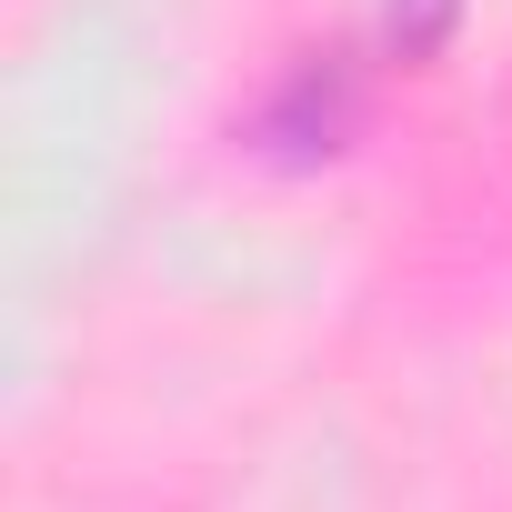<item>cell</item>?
<instances>
[{
  "label": "cell",
  "instance_id": "obj_1",
  "mask_svg": "<svg viewBox=\"0 0 512 512\" xmlns=\"http://www.w3.org/2000/svg\"><path fill=\"white\" fill-rule=\"evenodd\" d=\"M462 11V0H392V21L412 31V41H442V21Z\"/></svg>",
  "mask_w": 512,
  "mask_h": 512
}]
</instances>
